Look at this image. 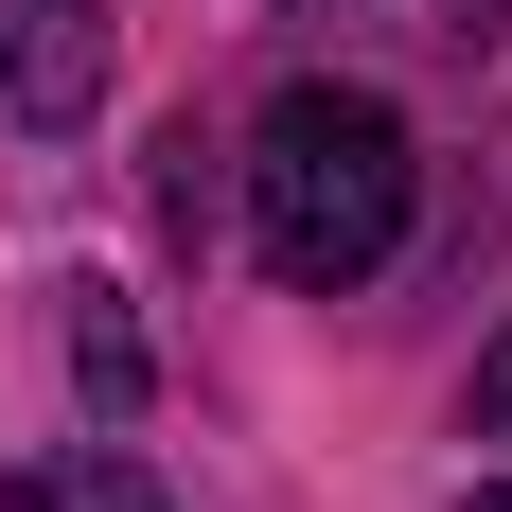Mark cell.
I'll return each instance as SVG.
<instances>
[{
    "label": "cell",
    "instance_id": "5",
    "mask_svg": "<svg viewBox=\"0 0 512 512\" xmlns=\"http://www.w3.org/2000/svg\"><path fill=\"white\" fill-rule=\"evenodd\" d=\"M477 512H512V477H495V495H477Z\"/></svg>",
    "mask_w": 512,
    "mask_h": 512
},
{
    "label": "cell",
    "instance_id": "3",
    "mask_svg": "<svg viewBox=\"0 0 512 512\" xmlns=\"http://www.w3.org/2000/svg\"><path fill=\"white\" fill-rule=\"evenodd\" d=\"M0 512H177L142 460H36V477H0Z\"/></svg>",
    "mask_w": 512,
    "mask_h": 512
},
{
    "label": "cell",
    "instance_id": "4",
    "mask_svg": "<svg viewBox=\"0 0 512 512\" xmlns=\"http://www.w3.org/2000/svg\"><path fill=\"white\" fill-rule=\"evenodd\" d=\"M460 424H477V442H512V336L477 354V389H460Z\"/></svg>",
    "mask_w": 512,
    "mask_h": 512
},
{
    "label": "cell",
    "instance_id": "1",
    "mask_svg": "<svg viewBox=\"0 0 512 512\" xmlns=\"http://www.w3.org/2000/svg\"><path fill=\"white\" fill-rule=\"evenodd\" d=\"M407 106L389 89H336V71H301V89H265L248 124V248L301 283V301H336V283H371V265L407 248Z\"/></svg>",
    "mask_w": 512,
    "mask_h": 512
},
{
    "label": "cell",
    "instance_id": "2",
    "mask_svg": "<svg viewBox=\"0 0 512 512\" xmlns=\"http://www.w3.org/2000/svg\"><path fill=\"white\" fill-rule=\"evenodd\" d=\"M0 106L18 124H89L106 106V0H0Z\"/></svg>",
    "mask_w": 512,
    "mask_h": 512
}]
</instances>
